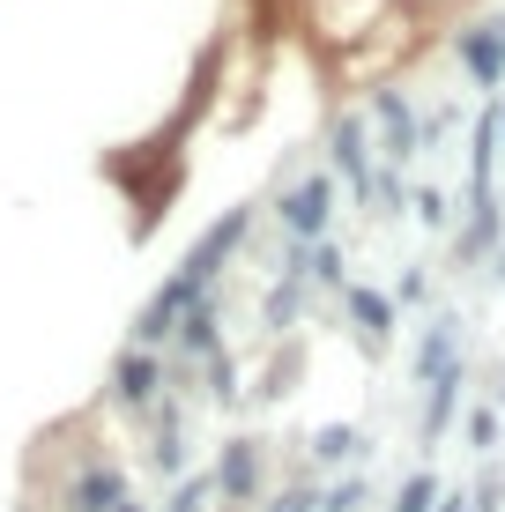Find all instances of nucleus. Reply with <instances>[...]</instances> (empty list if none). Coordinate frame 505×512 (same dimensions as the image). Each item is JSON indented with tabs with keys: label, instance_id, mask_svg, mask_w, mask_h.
<instances>
[{
	"label": "nucleus",
	"instance_id": "obj_12",
	"mask_svg": "<svg viewBox=\"0 0 505 512\" xmlns=\"http://www.w3.org/2000/svg\"><path fill=\"white\" fill-rule=\"evenodd\" d=\"M439 498H446L439 475H409V483L394 490V512H439Z\"/></svg>",
	"mask_w": 505,
	"mask_h": 512
},
{
	"label": "nucleus",
	"instance_id": "obj_9",
	"mask_svg": "<svg viewBox=\"0 0 505 512\" xmlns=\"http://www.w3.org/2000/svg\"><path fill=\"white\" fill-rule=\"evenodd\" d=\"M335 171L357 193H372V164H364V127H357V119H342V127H335Z\"/></svg>",
	"mask_w": 505,
	"mask_h": 512
},
{
	"label": "nucleus",
	"instance_id": "obj_16",
	"mask_svg": "<svg viewBox=\"0 0 505 512\" xmlns=\"http://www.w3.org/2000/svg\"><path fill=\"white\" fill-rule=\"evenodd\" d=\"M208 490H216V483H208V475H194V483L171 490V505H164V512H201V505H208Z\"/></svg>",
	"mask_w": 505,
	"mask_h": 512
},
{
	"label": "nucleus",
	"instance_id": "obj_7",
	"mask_svg": "<svg viewBox=\"0 0 505 512\" xmlns=\"http://www.w3.org/2000/svg\"><path fill=\"white\" fill-rule=\"evenodd\" d=\"M416 372H424V386H439V379L461 372V334H454V320H431L424 349H416Z\"/></svg>",
	"mask_w": 505,
	"mask_h": 512
},
{
	"label": "nucleus",
	"instance_id": "obj_10",
	"mask_svg": "<svg viewBox=\"0 0 505 512\" xmlns=\"http://www.w3.org/2000/svg\"><path fill=\"white\" fill-rule=\"evenodd\" d=\"M379 127H387V156H416V119H409V97L379 90Z\"/></svg>",
	"mask_w": 505,
	"mask_h": 512
},
{
	"label": "nucleus",
	"instance_id": "obj_1",
	"mask_svg": "<svg viewBox=\"0 0 505 512\" xmlns=\"http://www.w3.org/2000/svg\"><path fill=\"white\" fill-rule=\"evenodd\" d=\"M246 223H253V216H246V208H231V216H223V223H216V231H208V238L194 245V253H186V260H179V275H171V282H164V290H156V297H149V305H142V320H134V349H149V342H164V334H171V327H179V320H186V312H194V305H201V297H208V282H216V268H223V260H231V245H238V238H246Z\"/></svg>",
	"mask_w": 505,
	"mask_h": 512
},
{
	"label": "nucleus",
	"instance_id": "obj_5",
	"mask_svg": "<svg viewBox=\"0 0 505 512\" xmlns=\"http://www.w3.org/2000/svg\"><path fill=\"white\" fill-rule=\"evenodd\" d=\"M208 483H216L223 498H253V490H260V446H253V438H231Z\"/></svg>",
	"mask_w": 505,
	"mask_h": 512
},
{
	"label": "nucleus",
	"instance_id": "obj_15",
	"mask_svg": "<svg viewBox=\"0 0 505 512\" xmlns=\"http://www.w3.org/2000/svg\"><path fill=\"white\" fill-rule=\"evenodd\" d=\"M357 505H364V475H342V483L320 498V512H357Z\"/></svg>",
	"mask_w": 505,
	"mask_h": 512
},
{
	"label": "nucleus",
	"instance_id": "obj_14",
	"mask_svg": "<svg viewBox=\"0 0 505 512\" xmlns=\"http://www.w3.org/2000/svg\"><path fill=\"white\" fill-rule=\"evenodd\" d=\"M179 327H186V349H216V305H208V297H201L194 312H186Z\"/></svg>",
	"mask_w": 505,
	"mask_h": 512
},
{
	"label": "nucleus",
	"instance_id": "obj_6",
	"mask_svg": "<svg viewBox=\"0 0 505 512\" xmlns=\"http://www.w3.org/2000/svg\"><path fill=\"white\" fill-rule=\"evenodd\" d=\"M156 386H164V364H156L149 349H127V357H119V372H112V394L127 401V409H149Z\"/></svg>",
	"mask_w": 505,
	"mask_h": 512
},
{
	"label": "nucleus",
	"instance_id": "obj_17",
	"mask_svg": "<svg viewBox=\"0 0 505 512\" xmlns=\"http://www.w3.org/2000/svg\"><path fill=\"white\" fill-rule=\"evenodd\" d=\"M268 512H320V498H312V490H283Z\"/></svg>",
	"mask_w": 505,
	"mask_h": 512
},
{
	"label": "nucleus",
	"instance_id": "obj_3",
	"mask_svg": "<svg viewBox=\"0 0 505 512\" xmlns=\"http://www.w3.org/2000/svg\"><path fill=\"white\" fill-rule=\"evenodd\" d=\"M461 67L483 82V90H498L505 82V23H468L461 30Z\"/></svg>",
	"mask_w": 505,
	"mask_h": 512
},
{
	"label": "nucleus",
	"instance_id": "obj_13",
	"mask_svg": "<svg viewBox=\"0 0 505 512\" xmlns=\"http://www.w3.org/2000/svg\"><path fill=\"white\" fill-rule=\"evenodd\" d=\"M357 446H364V438L350 431V423H327V431L312 438V461H357Z\"/></svg>",
	"mask_w": 505,
	"mask_h": 512
},
{
	"label": "nucleus",
	"instance_id": "obj_8",
	"mask_svg": "<svg viewBox=\"0 0 505 512\" xmlns=\"http://www.w3.org/2000/svg\"><path fill=\"white\" fill-rule=\"evenodd\" d=\"M342 305H350V320H357V334H364V349H387V334H394V305L379 290H342Z\"/></svg>",
	"mask_w": 505,
	"mask_h": 512
},
{
	"label": "nucleus",
	"instance_id": "obj_11",
	"mask_svg": "<svg viewBox=\"0 0 505 512\" xmlns=\"http://www.w3.org/2000/svg\"><path fill=\"white\" fill-rule=\"evenodd\" d=\"M454 409H461V372L454 379H439L431 386V409H424V438H439L446 423H454Z\"/></svg>",
	"mask_w": 505,
	"mask_h": 512
},
{
	"label": "nucleus",
	"instance_id": "obj_19",
	"mask_svg": "<svg viewBox=\"0 0 505 512\" xmlns=\"http://www.w3.org/2000/svg\"><path fill=\"white\" fill-rule=\"evenodd\" d=\"M119 512H142V505H134V498H127V505H119Z\"/></svg>",
	"mask_w": 505,
	"mask_h": 512
},
{
	"label": "nucleus",
	"instance_id": "obj_4",
	"mask_svg": "<svg viewBox=\"0 0 505 512\" xmlns=\"http://www.w3.org/2000/svg\"><path fill=\"white\" fill-rule=\"evenodd\" d=\"M327 208H335V186H327V179L290 186V193H283V231H290V238H320V231H327Z\"/></svg>",
	"mask_w": 505,
	"mask_h": 512
},
{
	"label": "nucleus",
	"instance_id": "obj_18",
	"mask_svg": "<svg viewBox=\"0 0 505 512\" xmlns=\"http://www.w3.org/2000/svg\"><path fill=\"white\" fill-rule=\"evenodd\" d=\"M468 438H476V446H491V438H498V416L476 409V416H468Z\"/></svg>",
	"mask_w": 505,
	"mask_h": 512
},
{
	"label": "nucleus",
	"instance_id": "obj_2",
	"mask_svg": "<svg viewBox=\"0 0 505 512\" xmlns=\"http://www.w3.org/2000/svg\"><path fill=\"white\" fill-rule=\"evenodd\" d=\"M134 490H127V475H119L112 461H90L75 475V490H67V512H119Z\"/></svg>",
	"mask_w": 505,
	"mask_h": 512
}]
</instances>
